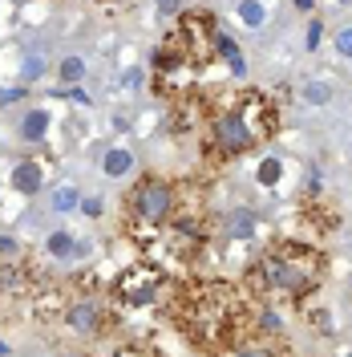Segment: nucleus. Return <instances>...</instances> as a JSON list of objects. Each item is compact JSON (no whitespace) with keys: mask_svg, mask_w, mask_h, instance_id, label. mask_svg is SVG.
<instances>
[{"mask_svg":"<svg viewBox=\"0 0 352 357\" xmlns=\"http://www.w3.org/2000/svg\"><path fill=\"white\" fill-rule=\"evenodd\" d=\"M170 317H175L178 333L186 341H195L198 349H207V354L239 345V333L247 325L243 296L223 280H202V284L182 289L170 305Z\"/></svg>","mask_w":352,"mask_h":357,"instance_id":"f257e3e1","label":"nucleus"},{"mask_svg":"<svg viewBox=\"0 0 352 357\" xmlns=\"http://www.w3.org/2000/svg\"><path fill=\"white\" fill-rule=\"evenodd\" d=\"M328 276V256L312 244H275L264 252V260L247 272V284L259 296H291V301H308Z\"/></svg>","mask_w":352,"mask_h":357,"instance_id":"f03ea898","label":"nucleus"},{"mask_svg":"<svg viewBox=\"0 0 352 357\" xmlns=\"http://www.w3.org/2000/svg\"><path fill=\"white\" fill-rule=\"evenodd\" d=\"M275 106H271V98L264 93H239L227 110L215 114V122H211V151L219 158H235L243 151H251L255 142H264L275 134Z\"/></svg>","mask_w":352,"mask_h":357,"instance_id":"7ed1b4c3","label":"nucleus"},{"mask_svg":"<svg viewBox=\"0 0 352 357\" xmlns=\"http://www.w3.org/2000/svg\"><path fill=\"white\" fill-rule=\"evenodd\" d=\"M126 215L142 231L166 227V223L175 220V187L158 175H142L134 183V191L126 195Z\"/></svg>","mask_w":352,"mask_h":357,"instance_id":"20e7f679","label":"nucleus"},{"mask_svg":"<svg viewBox=\"0 0 352 357\" xmlns=\"http://www.w3.org/2000/svg\"><path fill=\"white\" fill-rule=\"evenodd\" d=\"M215 41H219V24H215L211 13H202V8H195V13H178V29L170 33V45H175L195 69H207L215 57H219Z\"/></svg>","mask_w":352,"mask_h":357,"instance_id":"39448f33","label":"nucleus"},{"mask_svg":"<svg viewBox=\"0 0 352 357\" xmlns=\"http://www.w3.org/2000/svg\"><path fill=\"white\" fill-rule=\"evenodd\" d=\"M166 292H170V280L158 264H130L113 280V301L122 309H150L166 301Z\"/></svg>","mask_w":352,"mask_h":357,"instance_id":"423d86ee","label":"nucleus"},{"mask_svg":"<svg viewBox=\"0 0 352 357\" xmlns=\"http://www.w3.org/2000/svg\"><path fill=\"white\" fill-rule=\"evenodd\" d=\"M61 325H65L69 333H77V337H93V333H102V325H106V301H102L97 292H81V296H69L65 309H61Z\"/></svg>","mask_w":352,"mask_h":357,"instance_id":"0eeeda50","label":"nucleus"},{"mask_svg":"<svg viewBox=\"0 0 352 357\" xmlns=\"http://www.w3.org/2000/svg\"><path fill=\"white\" fill-rule=\"evenodd\" d=\"M45 183V167L41 162H33V158H21L17 167H13V187L21 191V195H37Z\"/></svg>","mask_w":352,"mask_h":357,"instance_id":"6e6552de","label":"nucleus"},{"mask_svg":"<svg viewBox=\"0 0 352 357\" xmlns=\"http://www.w3.org/2000/svg\"><path fill=\"white\" fill-rule=\"evenodd\" d=\"M255 227H259V220H255L251 207H235V211L227 215V236H235V240H251Z\"/></svg>","mask_w":352,"mask_h":357,"instance_id":"1a4fd4ad","label":"nucleus"},{"mask_svg":"<svg viewBox=\"0 0 352 357\" xmlns=\"http://www.w3.org/2000/svg\"><path fill=\"white\" fill-rule=\"evenodd\" d=\"M231 357H287L275 341H267V337H255V341H239V345H231Z\"/></svg>","mask_w":352,"mask_h":357,"instance_id":"9d476101","label":"nucleus"},{"mask_svg":"<svg viewBox=\"0 0 352 357\" xmlns=\"http://www.w3.org/2000/svg\"><path fill=\"white\" fill-rule=\"evenodd\" d=\"M102 171L110 178H122L134 171V155L126 151V146H113V151H106V158H102Z\"/></svg>","mask_w":352,"mask_h":357,"instance_id":"9b49d317","label":"nucleus"},{"mask_svg":"<svg viewBox=\"0 0 352 357\" xmlns=\"http://www.w3.org/2000/svg\"><path fill=\"white\" fill-rule=\"evenodd\" d=\"M45 130H49V110H29L21 122V138L24 142H41Z\"/></svg>","mask_w":352,"mask_h":357,"instance_id":"f8f14e48","label":"nucleus"},{"mask_svg":"<svg viewBox=\"0 0 352 357\" xmlns=\"http://www.w3.org/2000/svg\"><path fill=\"white\" fill-rule=\"evenodd\" d=\"M57 77H61V86H77V82L86 77V61H81V57H65V61L57 66Z\"/></svg>","mask_w":352,"mask_h":357,"instance_id":"ddd939ff","label":"nucleus"},{"mask_svg":"<svg viewBox=\"0 0 352 357\" xmlns=\"http://www.w3.org/2000/svg\"><path fill=\"white\" fill-rule=\"evenodd\" d=\"M255 178H259V187H275V183L284 178V162H280V158H264V162L255 167Z\"/></svg>","mask_w":352,"mask_h":357,"instance_id":"4468645a","label":"nucleus"},{"mask_svg":"<svg viewBox=\"0 0 352 357\" xmlns=\"http://www.w3.org/2000/svg\"><path fill=\"white\" fill-rule=\"evenodd\" d=\"M239 21L247 24V29H259V24L267 21L264 4H259V0H239Z\"/></svg>","mask_w":352,"mask_h":357,"instance_id":"2eb2a0df","label":"nucleus"},{"mask_svg":"<svg viewBox=\"0 0 352 357\" xmlns=\"http://www.w3.org/2000/svg\"><path fill=\"white\" fill-rule=\"evenodd\" d=\"M49 256H57V260L73 256V236H69V231H53V236H49Z\"/></svg>","mask_w":352,"mask_h":357,"instance_id":"dca6fc26","label":"nucleus"},{"mask_svg":"<svg viewBox=\"0 0 352 357\" xmlns=\"http://www.w3.org/2000/svg\"><path fill=\"white\" fill-rule=\"evenodd\" d=\"M77 203H81V195H77V187H69V183L53 191V207H57V211H73Z\"/></svg>","mask_w":352,"mask_h":357,"instance_id":"f3484780","label":"nucleus"},{"mask_svg":"<svg viewBox=\"0 0 352 357\" xmlns=\"http://www.w3.org/2000/svg\"><path fill=\"white\" fill-rule=\"evenodd\" d=\"M304 98H308L312 106H324V102H332V86H324V82H308V86H304Z\"/></svg>","mask_w":352,"mask_h":357,"instance_id":"a211bd4d","label":"nucleus"},{"mask_svg":"<svg viewBox=\"0 0 352 357\" xmlns=\"http://www.w3.org/2000/svg\"><path fill=\"white\" fill-rule=\"evenodd\" d=\"M41 73H45V57H29V61H24V69H21L24 82H37Z\"/></svg>","mask_w":352,"mask_h":357,"instance_id":"6ab92c4d","label":"nucleus"},{"mask_svg":"<svg viewBox=\"0 0 352 357\" xmlns=\"http://www.w3.org/2000/svg\"><path fill=\"white\" fill-rule=\"evenodd\" d=\"M336 53H340V57H352V24L336 33Z\"/></svg>","mask_w":352,"mask_h":357,"instance_id":"aec40b11","label":"nucleus"},{"mask_svg":"<svg viewBox=\"0 0 352 357\" xmlns=\"http://www.w3.org/2000/svg\"><path fill=\"white\" fill-rule=\"evenodd\" d=\"M113 357H162V354L150 349V345H130V349H118Z\"/></svg>","mask_w":352,"mask_h":357,"instance_id":"412c9836","label":"nucleus"},{"mask_svg":"<svg viewBox=\"0 0 352 357\" xmlns=\"http://www.w3.org/2000/svg\"><path fill=\"white\" fill-rule=\"evenodd\" d=\"M77 207H81V211H86L89 220H97V215H102V211H106V203H102V199H81V203H77Z\"/></svg>","mask_w":352,"mask_h":357,"instance_id":"4be33fe9","label":"nucleus"},{"mask_svg":"<svg viewBox=\"0 0 352 357\" xmlns=\"http://www.w3.org/2000/svg\"><path fill=\"white\" fill-rule=\"evenodd\" d=\"M320 37H324V24L312 21V24H308V49H320Z\"/></svg>","mask_w":352,"mask_h":357,"instance_id":"5701e85b","label":"nucleus"},{"mask_svg":"<svg viewBox=\"0 0 352 357\" xmlns=\"http://www.w3.org/2000/svg\"><path fill=\"white\" fill-rule=\"evenodd\" d=\"M178 8H182V0H158V13L162 17H175Z\"/></svg>","mask_w":352,"mask_h":357,"instance_id":"b1692460","label":"nucleus"},{"mask_svg":"<svg viewBox=\"0 0 352 357\" xmlns=\"http://www.w3.org/2000/svg\"><path fill=\"white\" fill-rule=\"evenodd\" d=\"M227 61H231V73H235V77H243V73H247V66H243V53H231Z\"/></svg>","mask_w":352,"mask_h":357,"instance_id":"393cba45","label":"nucleus"},{"mask_svg":"<svg viewBox=\"0 0 352 357\" xmlns=\"http://www.w3.org/2000/svg\"><path fill=\"white\" fill-rule=\"evenodd\" d=\"M13 102H21V89H0V106H13Z\"/></svg>","mask_w":352,"mask_h":357,"instance_id":"a878e982","label":"nucleus"},{"mask_svg":"<svg viewBox=\"0 0 352 357\" xmlns=\"http://www.w3.org/2000/svg\"><path fill=\"white\" fill-rule=\"evenodd\" d=\"M65 93H69V102H77V106H86V102H89V98H86V89H77V86H69Z\"/></svg>","mask_w":352,"mask_h":357,"instance_id":"bb28decb","label":"nucleus"},{"mask_svg":"<svg viewBox=\"0 0 352 357\" xmlns=\"http://www.w3.org/2000/svg\"><path fill=\"white\" fill-rule=\"evenodd\" d=\"M291 4H296V8H304V13H312V8H316V0H291Z\"/></svg>","mask_w":352,"mask_h":357,"instance_id":"cd10ccee","label":"nucleus"},{"mask_svg":"<svg viewBox=\"0 0 352 357\" xmlns=\"http://www.w3.org/2000/svg\"><path fill=\"white\" fill-rule=\"evenodd\" d=\"M0 252H17V244H13L8 236H0Z\"/></svg>","mask_w":352,"mask_h":357,"instance_id":"c85d7f7f","label":"nucleus"},{"mask_svg":"<svg viewBox=\"0 0 352 357\" xmlns=\"http://www.w3.org/2000/svg\"><path fill=\"white\" fill-rule=\"evenodd\" d=\"M336 4H352V0H336Z\"/></svg>","mask_w":352,"mask_h":357,"instance_id":"c756f323","label":"nucleus"},{"mask_svg":"<svg viewBox=\"0 0 352 357\" xmlns=\"http://www.w3.org/2000/svg\"><path fill=\"white\" fill-rule=\"evenodd\" d=\"M344 357H352V354H344Z\"/></svg>","mask_w":352,"mask_h":357,"instance_id":"7c9ffc66","label":"nucleus"}]
</instances>
